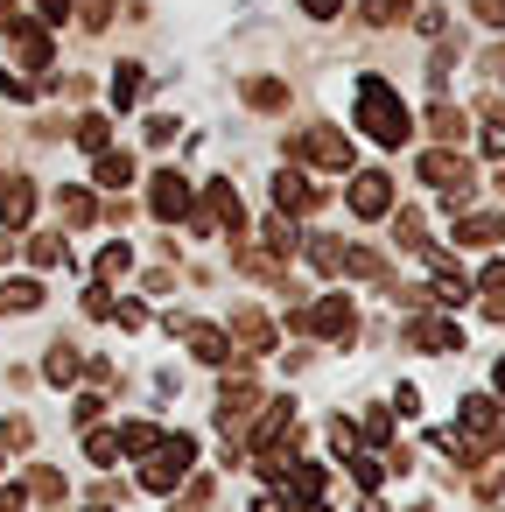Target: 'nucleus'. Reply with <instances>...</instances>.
<instances>
[{
    "instance_id": "nucleus-1",
    "label": "nucleus",
    "mask_w": 505,
    "mask_h": 512,
    "mask_svg": "<svg viewBox=\"0 0 505 512\" xmlns=\"http://www.w3.org/2000/svg\"><path fill=\"white\" fill-rule=\"evenodd\" d=\"M358 127H365L379 148H400V141L414 134V120H407L400 92H393L386 78H358Z\"/></svg>"
},
{
    "instance_id": "nucleus-2",
    "label": "nucleus",
    "mask_w": 505,
    "mask_h": 512,
    "mask_svg": "<svg viewBox=\"0 0 505 512\" xmlns=\"http://www.w3.org/2000/svg\"><path fill=\"white\" fill-rule=\"evenodd\" d=\"M148 456H155V463L141 470V484H148V491H176V484L190 477V463H197V442H190V435H162Z\"/></svg>"
},
{
    "instance_id": "nucleus-3",
    "label": "nucleus",
    "mask_w": 505,
    "mask_h": 512,
    "mask_svg": "<svg viewBox=\"0 0 505 512\" xmlns=\"http://www.w3.org/2000/svg\"><path fill=\"white\" fill-rule=\"evenodd\" d=\"M288 323H295V330H316V337H330V344H351V330H358V316H351V295H323V302L295 309Z\"/></svg>"
},
{
    "instance_id": "nucleus-4",
    "label": "nucleus",
    "mask_w": 505,
    "mask_h": 512,
    "mask_svg": "<svg viewBox=\"0 0 505 512\" xmlns=\"http://www.w3.org/2000/svg\"><path fill=\"white\" fill-rule=\"evenodd\" d=\"M421 183H435L449 204H470V190H477L470 162H463V155H449V148H428V155H421Z\"/></svg>"
},
{
    "instance_id": "nucleus-5",
    "label": "nucleus",
    "mask_w": 505,
    "mask_h": 512,
    "mask_svg": "<svg viewBox=\"0 0 505 512\" xmlns=\"http://www.w3.org/2000/svg\"><path fill=\"white\" fill-rule=\"evenodd\" d=\"M253 414H260V386H253V379H225V393H218V428H225V435H246Z\"/></svg>"
},
{
    "instance_id": "nucleus-6",
    "label": "nucleus",
    "mask_w": 505,
    "mask_h": 512,
    "mask_svg": "<svg viewBox=\"0 0 505 512\" xmlns=\"http://www.w3.org/2000/svg\"><path fill=\"white\" fill-rule=\"evenodd\" d=\"M295 155H302V162H316V169H351V141H344V134H330V127L295 134Z\"/></svg>"
},
{
    "instance_id": "nucleus-7",
    "label": "nucleus",
    "mask_w": 505,
    "mask_h": 512,
    "mask_svg": "<svg viewBox=\"0 0 505 512\" xmlns=\"http://www.w3.org/2000/svg\"><path fill=\"white\" fill-rule=\"evenodd\" d=\"M407 344H414V351H463V330H456L449 316H421V309H414Z\"/></svg>"
},
{
    "instance_id": "nucleus-8",
    "label": "nucleus",
    "mask_w": 505,
    "mask_h": 512,
    "mask_svg": "<svg viewBox=\"0 0 505 512\" xmlns=\"http://www.w3.org/2000/svg\"><path fill=\"white\" fill-rule=\"evenodd\" d=\"M351 211H358V218H386V211H393V176L365 169V176L351 183Z\"/></svg>"
},
{
    "instance_id": "nucleus-9",
    "label": "nucleus",
    "mask_w": 505,
    "mask_h": 512,
    "mask_svg": "<svg viewBox=\"0 0 505 512\" xmlns=\"http://www.w3.org/2000/svg\"><path fill=\"white\" fill-rule=\"evenodd\" d=\"M225 337H232V351H246V358H260V351H274V323H267L260 309H239Z\"/></svg>"
},
{
    "instance_id": "nucleus-10",
    "label": "nucleus",
    "mask_w": 505,
    "mask_h": 512,
    "mask_svg": "<svg viewBox=\"0 0 505 512\" xmlns=\"http://www.w3.org/2000/svg\"><path fill=\"white\" fill-rule=\"evenodd\" d=\"M148 211H155V218H190V183H183L176 169H162L155 190H148Z\"/></svg>"
},
{
    "instance_id": "nucleus-11",
    "label": "nucleus",
    "mask_w": 505,
    "mask_h": 512,
    "mask_svg": "<svg viewBox=\"0 0 505 512\" xmlns=\"http://www.w3.org/2000/svg\"><path fill=\"white\" fill-rule=\"evenodd\" d=\"M309 204H323V190H316L309 176L281 169V176H274V211H309Z\"/></svg>"
},
{
    "instance_id": "nucleus-12",
    "label": "nucleus",
    "mask_w": 505,
    "mask_h": 512,
    "mask_svg": "<svg viewBox=\"0 0 505 512\" xmlns=\"http://www.w3.org/2000/svg\"><path fill=\"white\" fill-rule=\"evenodd\" d=\"M183 337H190V351H197L204 365H225V358H232V337L211 330V323H183Z\"/></svg>"
},
{
    "instance_id": "nucleus-13",
    "label": "nucleus",
    "mask_w": 505,
    "mask_h": 512,
    "mask_svg": "<svg viewBox=\"0 0 505 512\" xmlns=\"http://www.w3.org/2000/svg\"><path fill=\"white\" fill-rule=\"evenodd\" d=\"M29 211H36V190L15 176L8 190H0V225H8V232H22V225H29Z\"/></svg>"
},
{
    "instance_id": "nucleus-14",
    "label": "nucleus",
    "mask_w": 505,
    "mask_h": 512,
    "mask_svg": "<svg viewBox=\"0 0 505 512\" xmlns=\"http://www.w3.org/2000/svg\"><path fill=\"white\" fill-rule=\"evenodd\" d=\"M92 176H99V190H127V183H134V155L99 148V169H92Z\"/></svg>"
},
{
    "instance_id": "nucleus-15",
    "label": "nucleus",
    "mask_w": 505,
    "mask_h": 512,
    "mask_svg": "<svg viewBox=\"0 0 505 512\" xmlns=\"http://www.w3.org/2000/svg\"><path fill=\"white\" fill-rule=\"evenodd\" d=\"M204 218L239 232V225H246V211H239V190H232V183H211V211H204Z\"/></svg>"
},
{
    "instance_id": "nucleus-16",
    "label": "nucleus",
    "mask_w": 505,
    "mask_h": 512,
    "mask_svg": "<svg viewBox=\"0 0 505 512\" xmlns=\"http://www.w3.org/2000/svg\"><path fill=\"white\" fill-rule=\"evenodd\" d=\"M43 372H50L57 386H71V379L85 372V358H78V344H50V358H43Z\"/></svg>"
},
{
    "instance_id": "nucleus-17",
    "label": "nucleus",
    "mask_w": 505,
    "mask_h": 512,
    "mask_svg": "<svg viewBox=\"0 0 505 512\" xmlns=\"http://www.w3.org/2000/svg\"><path fill=\"white\" fill-rule=\"evenodd\" d=\"M43 302V281H0V309H15V316H29Z\"/></svg>"
},
{
    "instance_id": "nucleus-18",
    "label": "nucleus",
    "mask_w": 505,
    "mask_h": 512,
    "mask_svg": "<svg viewBox=\"0 0 505 512\" xmlns=\"http://www.w3.org/2000/svg\"><path fill=\"white\" fill-rule=\"evenodd\" d=\"M309 267H316V274H344V246H337L330 232H316V239H309Z\"/></svg>"
},
{
    "instance_id": "nucleus-19",
    "label": "nucleus",
    "mask_w": 505,
    "mask_h": 512,
    "mask_svg": "<svg viewBox=\"0 0 505 512\" xmlns=\"http://www.w3.org/2000/svg\"><path fill=\"white\" fill-rule=\"evenodd\" d=\"M155 442H162V428H148V421H127L120 428V456H148Z\"/></svg>"
},
{
    "instance_id": "nucleus-20",
    "label": "nucleus",
    "mask_w": 505,
    "mask_h": 512,
    "mask_svg": "<svg viewBox=\"0 0 505 512\" xmlns=\"http://www.w3.org/2000/svg\"><path fill=\"white\" fill-rule=\"evenodd\" d=\"M281 99H288V85H281V78H253V85H246V106H260V113H274Z\"/></svg>"
},
{
    "instance_id": "nucleus-21",
    "label": "nucleus",
    "mask_w": 505,
    "mask_h": 512,
    "mask_svg": "<svg viewBox=\"0 0 505 512\" xmlns=\"http://www.w3.org/2000/svg\"><path fill=\"white\" fill-rule=\"evenodd\" d=\"M141 99V64H120L113 71V106H134Z\"/></svg>"
},
{
    "instance_id": "nucleus-22",
    "label": "nucleus",
    "mask_w": 505,
    "mask_h": 512,
    "mask_svg": "<svg viewBox=\"0 0 505 512\" xmlns=\"http://www.w3.org/2000/svg\"><path fill=\"white\" fill-rule=\"evenodd\" d=\"M29 260L36 267H71V246L64 239H29Z\"/></svg>"
},
{
    "instance_id": "nucleus-23",
    "label": "nucleus",
    "mask_w": 505,
    "mask_h": 512,
    "mask_svg": "<svg viewBox=\"0 0 505 512\" xmlns=\"http://www.w3.org/2000/svg\"><path fill=\"white\" fill-rule=\"evenodd\" d=\"M29 491H36L43 505H64V470H50V463H43V470L29 477Z\"/></svg>"
},
{
    "instance_id": "nucleus-24",
    "label": "nucleus",
    "mask_w": 505,
    "mask_h": 512,
    "mask_svg": "<svg viewBox=\"0 0 505 512\" xmlns=\"http://www.w3.org/2000/svg\"><path fill=\"white\" fill-rule=\"evenodd\" d=\"M393 239H400L407 253H428V239H421V218H414V211H400V218H393Z\"/></svg>"
},
{
    "instance_id": "nucleus-25",
    "label": "nucleus",
    "mask_w": 505,
    "mask_h": 512,
    "mask_svg": "<svg viewBox=\"0 0 505 512\" xmlns=\"http://www.w3.org/2000/svg\"><path fill=\"white\" fill-rule=\"evenodd\" d=\"M456 239H463V246H491V239H498V218H463Z\"/></svg>"
},
{
    "instance_id": "nucleus-26",
    "label": "nucleus",
    "mask_w": 505,
    "mask_h": 512,
    "mask_svg": "<svg viewBox=\"0 0 505 512\" xmlns=\"http://www.w3.org/2000/svg\"><path fill=\"white\" fill-rule=\"evenodd\" d=\"M36 442V428L22 421V414H8V421H0V449H29Z\"/></svg>"
},
{
    "instance_id": "nucleus-27",
    "label": "nucleus",
    "mask_w": 505,
    "mask_h": 512,
    "mask_svg": "<svg viewBox=\"0 0 505 512\" xmlns=\"http://www.w3.org/2000/svg\"><path fill=\"white\" fill-rule=\"evenodd\" d=\"M428 127H435L442 141H463V113H456V106H435V113H428Z\"/></svg>"
},
{
    "instance_id": "nucleus-28",
    "label": "nucleus",
    "mask_w": 505,
    "mask_h": 512,
    "mask_svg": "<svg viewBox=\"0 0 505 512\" xmlns=\"http://www.w3.org/2000/svg\"><path fill=\"white\" fill-rule=\"evenodd\" d=\"M106 134H113V127H106L99 113H85V120H78V148H92V155H99V148H106Z\"/></svg>"
},
{
    "instance_id": "nucleus-29",
    "label": "nucleus",
    "mask_w": 505,
    "mask_h": 512,
    "mask_svg": "<svg viewBox=\"0 0 505 512\" xmlns=\"http://www.w3.org/2000/svg\"><path fill=\"white\" fill-rule=\"evenodd\" d=\"M344 463H351V477H358V484H379V477H386V456H358V449H351Z\"/></svg>"
},
{
    "instance_id": "nucleus-30",
    "label": "nucleus",
    "mask_w": 505,
    "mask_h": 512,
    "mask_svg": "<svg viewBox=\"0 0 505 512\" xmlns=\"http://www.w3.org/2000/svg\"><path fill=\"white\" fill-rule=\"evenodd\" d=\"M64 225H92V197L85 190H64Z\"/></svg>"
},
{
    "instance_id": "nucleus-31",
    "label": "nucleus",
    "mask_w": 505,
    "mask_h": 512,
    "mask_svg": "<svg viewBox=\"0 0 505 512\" xmlns=\"http://www.w3.org/2000/svg\"><path fill=\"white\" fill-rule=\"evenodd\" d=\"M85 449H92V463H113V456H120V435H113V428H99Z\"/></svg>"
},
{
    "instance_id": "nucleus-32",
    "label": "nucleus",
    "mask_w": 505,
    "mask_h": 512,
    "mask_svg": "<svg viewBox=\"0 0 505 512\" xmlns=\"http://www.w3.org/2000/svg\"><path fill=\"white\" fill-rule=\"evenodd\" d=\"M113 274H127V246H106L99 253V281H113Z\"/></svg>"
},
{
    "instance_id": "nucleus-33",
    "label": "nucleus",
    "mask_w": 505,
    "mask_h": 512,
    "mask_svg": "<svg viewBox=\"0 0 505 512\" xmlns=\"http://www.w3.org/2000/svg\"><path fill=\"white\" fill-rule=\"evenodd\" d=\"M99 407H106L99 393H78V407H71V421H78V428H92V421H99Z\"/></svg>"
},
{
    "instance_id": "nucleus-34",
    "label": "nucleus",
    "mask_w": 505,
    "mask_h": 512,
    "mask_svg": "<svg viewBox=\"0 0 505 512\" xmlns=\"http://www.w3.org/2000/svg\"><path fill=\"white\" fill-rule=\"evenodd\" d=\"M330 449L351 456V449H358V428H351V421H330Z\"/></svg>"
},
{
    "instance_id": "nucleus-35",
    "label": "nucleus",
    "mask_w": 505,
    "mask_h": 512,
    "mask_svg": "<svg viewBox=\"0 0 505 512\" xmlns=\"http://www.w3.org/2000/svg\"><path fill=\"white\" fill-rule=\"evenodd\" d=\"M113 316H120V330H141V323H148V309H141V302H113Z\"/></svg>"
},
{
    "instance_id": "nucleus-36",
    "label": "nucleus",
    "mask_w": 505,
    "mask_h": 512,
    "mask_svg": "<svg viewBox=\"0 0 505 512\" xmlns=\"http://www.w3.org/2000/svg\"><path fill=\"white\" fill-rule=\"evenodd\" d=\"M365 435H372V442H386V435H393V414H386V407H372V414H365Z\"/></svg>"
},
{
    "instance_id": "nucleus-37",
    "label": "nucleus",
    "mask_w": 505,
    "mask_h": 512,
    "mask_svg": "<svg viewBox=\"0 0 505 512\" xmlns=\"http://www.w3.org/2000/svg\"><path fill=\"white\" fill-rule=\"evenodd\" d=\"M477 288H484V295H505V260H491V267L477 274Z\"/></svg>"
},
{
    "instance_id": "nucleus-38",
    "label": "nucleus",
    "mask_w": 505,
    "mask_h": 512,
    "mask_svg": "<svg viewBox=\"0 0 505 512\" xmlns=\"http://www.w3.org/2000/svg\"><path fill=\"white\" fill-rule=\"evenodd\" d=\"M484 155H498V162H505V120H498V113H491V127H484Z\"/></svg>"
},
{
    "instance_id": "nucleus-39",
    "label": "nucleus",
    "mask_w": 505,
    "mask_h": 512,
    "mask_svg": "<svg viewBox=\"0 0 505 512\" xmlns=\"http://www.w3.org/2000/svg\"><path fill=\"white\" fill-rule=\"evenodd\" d=\"M400 8H407V0H365V22H393Z\"/></svg>"
},
{
    "instance_id": "nucleus-40",
    "label": "nucleus",
    "mask_w": 505,
    "mask_h": 512,
    "mask_svg": "<svg viewBox=\"0 0 505 512\" xmlns=\"http://www.w3.org/2000/svg\"><path fill=\"white\" fill-rule=\"evenodd\" d=\"M477 8V22H491V29H505V0H470Z\"/></svg>"
},
{
    "instance_id": "nucleus-41",
    "label": "nucleus",
    "mask_w": 505,
    "mask_h": 512,
    "mask_svg": "<svg viewBox=\"0 0 505 512\" xmlns=\"http://www.w3.org/2000/svg\"><path fill=\"white\" fill-rule=\"evenodd\" d=\"M22 505H29V491H22V484H0V512H22Z\"/></svg>"
},
{
    "instance_id": "nucleus-42",
    "label": "nucleus",
    "mask_w": 505,
    "mask_h": 512,
    "mask_svg": "<svg viewBox=\"0 0 505 512\" xmlns=\"http://www.w3.org/2000/svg\"><path fill=\"white\" fill-rule=\"evenodd\" d=\"M302 8H309V15H316V22H330V15H337V8H344V0H302Z\"/></svg>"
},
{
    "instance_id": "nucleus-43",
    "label": "nucleus",
    "mask_w": 505,
    "mask_h": 512,
    "mask_svg": "<svg viewBox=\"0 0 505 512\" xmlns=\"http://www.w3.org/2000/svg\"><path fill=\"white\" fill-rule=\"evenodd\" d=\"M36 8H43V22H64V15H71V0H36Z\"/></svg>"
},
{
    "instance_id": "nucleus-44",
    "label": "nucleus",
    "mask_w": 505,
    "mask_h": 512,
    "mask_svg": "<svg viewBox=\"0 0 505 512\" xmlns=\"http://www.w3.org/2000/svg\"><path fill=\"white\" fill-rule=\"evenodd\" d=\"M491 379H498V393H505V358H498V372H491Z\"/></svg>"
},
{
    "instance_id": "nucleus-45",
    "label": "nucleus",
    "mask_w": 505,
    "mask_h": 512,
    "mask_svg": "<svg viewBox=\"0 0 505 512\" xmlns=\"http://www.w3.org/2000/svg\"><path fill=\"white\" fill-rule=\"evenodd\" d=\"M85 512H113V505H85Z\"/></svg>"
},
{
    "instance_id": "nucleus-46",
    "label": "nucleus",
    "mask_w": 505,
    "mask_h": 512,
    "mask_svg": "<svg viewBox=\"0 0 505 512\" xmlns=\"http://www.w3.org/2000/svg\"><path fill=\"white\" fill-rule=\"evenodd\" d=\"M498 239H505V218H498Z\"/></svg>"
}]
</instances>
